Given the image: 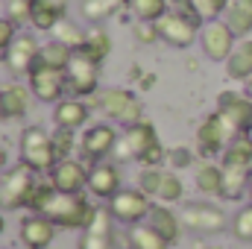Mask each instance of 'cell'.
<instances>
[{
    "label": "cell",
    "mask_w": 252,
    "mask_h": 249,
    "mask_svg": "<svg viewBox=\"0 0 252 249\" xmlns=\"http://www.w3.org/2000/svg\"><path fill=\"white\" fill-rule=\"evenodd\" d=\"M94 205L88 202L85 193H62L53 187V193L47 196V202L41 205L38 214L50 217L59 229H85L94 217Z\"/></svg>",
    "instance_id": "obj_1"
},
{
    "label": "cell",
    "mask_w": 252,
    "mask_h": 249,
    "mask_svg": "<svg viewBox=\"0 0 252 249\" xmlns=\"http://www.w3.org/2000/svg\"><path fill=\"white\" fill-rule=\"evenodd\" d=\"M21 161L27 167H32L35 173H50L59 161L56 147H53V135L41 126H27L21 132Z\"/></svg>",
    "instance_id": "obj_2"
},
{
    "label": "cell",
    "mask_w": 252,
    "mask_h": 249,
    "mask_svg": "<svg viewBox=\"0 0 252 249\" xmlns=\"http://www.w3.org/2000/svg\"><path fill=\"white\" fill-rule=\"evenodd\" d=\"M35 182H38V179H35V170L27 167L24 161L15 164V167H9V170L0 176V208H6V211L27 208Z\"/></svg>",
    "instance_id": "obj_3"
},
{
    "label": "cell",
    "mask_w": 252,
    "mask_h": 249,
    "mask_svg": "<svg viewBox=\"0 0 252 249\" xmlns=\"http://www.w3.org/2000/svg\"><path fill=\"white\" fill-rule=\"evenodd\" d=\"M97 109L109 121L124 124V126L144 121V103L132 91H126V88H106L103 94H97Z\"/></svg>",
    "instance_id": "obj_4"
},
{
    "label": "cell",
    "mask_w": 252,
    "mask_h": 249,
    "mask_svg": "<svg viewBox=\"0 0 252 249\" xmlns=\"http://www.w3.org/2000/svg\"><path fill=\"white\" fill-rule=\"evenodd\" d=\"M150 196L141 190V187H121L112 199H109V214L115 217V223H124V226H138L150 217Z\"/></svg>",
    "instance_id": "obj_5"
},
{
    "label": "cell",
    "mask_w": 252,
    "mask_h": 249,
    "mask_svg": "<svg viewBox=\"0 0 252 249\" xmlns=\"http://www.w3.org/2000/svg\"><path fill=\"white\" fill-rule=\"evenodd\" d=\"M158 141V132L150 121H141V124H132V126H124L121 132V141L115 147V158L124 164V161H138L147 156V150Z\"/></svg>",
    "instance_id": "obj_6"
},
{
    "label": "cell",
    "mask_w": 252,
    "mask_h": 249,
    "mask_svg": "<svg viewBox=\"0 0 252 249\" xmlns=\"http://www.w3.org/2000/svg\"><path fill=\"white\" fill-rule=\"evenodd\" d=\"M235 138H241V135H235L232 132V126L223 121V115L220 112H211L199 129H196V144H199V153L202 156H223V150L235 141Z\"/></svg>",
    "instance_id": "obj_7"
},
{
    "label": "cell",
    "mask_w": 252,
    "mask_h": 249,
    "mask_svg": "<svg viewBox=\"0 0 252 249\" xmlns=\"http://www.w3.org/2000/svg\"><path fill=\"white\" fill-rule=\"evenodd\" d=\"M27 76H30V91H32L35 100H41V103H59L62 100L64 88H67L64 70L50 67V64H44V62H35Z\"/></svg>",
    "instance_id": "obj_8"
},
{
    "label": "cell",
    "mask_w": 252,
    "mask_h": 249,
    "mask_svg": "<svg viewBox=\"0 0 252 249\" xmlns=\"http://www.w3.org/2000/svg\"><path fill=\"white\" fill-rule=\"evenodd\" d=\"M241 38L232 32V27L226 21H208L202 30H199V44H202V53L211 59V62H226L235 50Z\"/></svg>",
    "instance_id": "obj_9"
},
{
    "label": "cell",
    "mask_w": 252,
    "mask_h": 249,
    "mask_svg": "<svg viewBox=\"0 0 252 249\" xmlns=\"http://www.w3.org/2000/svg\"><path fill=\"white\" fill-rule=\"evenodd\" d=\"M214 112L223 115V121L232 126L235 135H247L252 129V100L244 91H220Z\"/></svg>",
    "instance_id": "obj_10"
},
{
    "label": "cell",
    "mask_w": 252,
    "mask_h": 249,
    "mask_svg": "<svg viewBox=\"0 0 252 249\" xmlns=\"http://www.w3.org/2000/svg\"><path fill=\"white\" fill-rule=\"evenodd\" d=\"M121 141V132L112 124H94L88 126L79 138V150L88 161H106L109 156H115V147Z\"/></svg>",
    "instance_id": "obj_11"
},
{
    "label": "cell",
    "mask_w": 252,
    "mask_h": 249,
    "mask_svg": "<svg viewBox=\"0 0 252 249\" xmlns=\"http://www.w3.org/2000/svg\"><path fill=\"white\" fill-rule=\"evenodd\" d=\"M179 217H182L185 229L196 232V235H217L226 229V214L214 202H188Z\"/></svg>",
    "instance_id": "obj_12"
},
{
    "label": "cell",
    "mask_w": 252,
    "mask_h": 249,
    "mask_svg": "<svg viewBox=\"0 0 252 249\" xmlns=\"http://www.w3.org/2000/svg\"><path fill=\"white\" fill-rule=\"evenodd\" d=\"M64 76H67V88L76 97H91L100 85V64L82 56L79 50H73V59L64 67Z\"/></svg>",
    "instance_id": "obj_13"
},
{
    "label": "cell",
    "mask_w": 252,
    "mask_h": 249,
    "mask_svg": "<svg viewBox=\"0 0 252 249\" xmlns=\"http://www.w3.org/2000/svg\"><path fill=\"white\" fill-rule=\"evenodd\" d=\"M199 30H202L199 24H193L190 18L179 15V12H167V15L158 21V35H161V41L170 44V47H179V50H185V47H190V44L196 41V32H199Z\"/></svg>",
    "instance_id": "obj_14"
},
{
    "label": "cell",
    "mask_w": 252,
    "mask_h": 249,
    "mask_svg": "<svg viewBox=\"0 0 252 249\" xmlns=\"http://www.w3.org/2000/svg\"><path fill=\"white\" fill-rule=\"evenodd\" d=\"M38 53H41V44L30 32H18L15 41L6 50V67H9V73L12 76H27L32 70V64L38 62Z\"/></svg>",
    "instance_id": "obj_15"
},
{
    "label": "cell",
    "mask_w": 252,
    "mask_h": 249,
    "mask_svg": "<svg viewBox=\"0 0 252 249\" xmlns=\"http://www.w3.org/2000/svg\"><path fill=\"white\" fill-rule=\"evenodd\" d=\"M56 229H59V226H56L50 217H44V214H30V217L21 220L18 238H21L24 249H47L56 241Z\"/></svg>",
    "instance_id": "obj_16"
},
{
    "label": "cell",
    "mask_w": 252,
    "mask_h": 249,
    "mask_svg": "<svg viewBox=\"0 0 252 249\" xmlns=\"http://www.w3.org/2000/svg\"><path fill=\"white\" fill-rule=\"evenodd\" d=\"M47 176L50 185L62 193H82V187H88V167L76 158H59Z\"/></svg>",
    "instance_id": "obj_17"
},
{
    "label": "cell",
    "mask_w": 252,
    "mask_h": 249,
    "mask_svg": "<svg viewBox=\"0 0 252 249\" xmlns=\"http://www.w3.org/2000/svg\"><path fill=\"white\" fill-rule=\"evenodd\" d=\"M115 217L109 214V208H97L91 223L82 229V238H79V249H112L115 247Z\"/></svg>",
    "instance_id": "obj_18"
},
{
    "label": "cell",
    "mask_w": 252,
    "mask_h": 249,
    "mask_svg": "<svg viewBox=\"0 0 252 249\" xmlns=\"http://www.w3.org/2000/svg\"><path fill=\"white\" fill-rule=\"evenodd\" d=\"M121 190V170L112 161H94L88 167V193L97 199H112Z\"/></svg>",
    "instance_id": "obj_19"
},
{
    "label": "cell",
    "mask_w": 252,
    "mask_h": 249,
    "mask_svg": "<svg viewBox=\"0 0 252 249\" xmlns=\"http://www.w3.org/2000/svg\"><path fill=\"white\" fill-rule=\"evenodd\" d=\"M147 223L170 244V247H176L179 241H182V229H185V223H182V217L179 214H173V208L170 205H164V202H156L153 208H150V217H147Z\"/></svg>",
    "instance_id": "obj_20"
},
{
    "label": "cell",
    "mask_w": 252,
    "mask_h": 249,
    "mask_svg": "<svg viewBox=\"0 0 252 249\" xmlns=\"http://www.w3.org/2000/svg\"><path fill=\"white\" fill-rule=\"evenodd\" d=\"M0 100H3V121H21V118H27V112H30L32 91H30L27 85L12 82V85L0 88Z\"/></svg>",
    "instance_id": "obj_21"
},
{
    "label": "cell",
    "mask_w": 252,
    "mask_h": 249,
    "mask_svg": "<svg viewBox=\"0 0 252 249\" xmlns=\"http://www.w3.org/2000/svg\"><path fill=\"white\" fill-rule=\"evenodd\" d=\"M250 179H252V167L223 164V190H220V199L238 202V199L250 190Z\"/></svg>",
    "instance_id": "obj_22"
},
{
    "label": "cell",
    "mask_w": 252,
    "mask_h": 249,
    "mask_svg": "<svg viewBox=\"0 0 252 249\" xmlns=\"http://www.w3.org/2000/svg\"><path fill=\"white\" fill-rule=\"evenodd\" d=\"M226 76L235 82H247L252 79V38H241L232 50V56L226 59Z\"/></svg>",
    "instance_id": "obj_23"
},
{
    "label": "cell",
    "mask_w": 252,
    "mask_h": 249,
    "mask_svg": "<svg viewBox=\"0 0 252 249\" xmlns=\"http://www.w3.org/2000/svg\"><path fill=\"white\" fill-rule=\"evenodd\" d=\"M91 109L82 100H59L53 109V124L56 126H67V129H79L88 124Z\"/></svg>",
    "instance_id": "obj_24"
},
{
    "label": "cell",
    "mask_w": 252,
    "mask_h": 249,
    "mask_svg": "<svg viewBox=\"0 0 252 249\" xmlns=\"http://www.w3.org/2000/svg\"><path fill=\"white\" fill-rule=\"evenodd\" d=\"M193 185H196L199 193H205V196H220V190H223V164H214V161L196 164Z\"/></svg>",
    "instance_id": "obj_25"
},
{
    "label": "cell",
    "mask_w": 252,
    "mask_h": 249,
    "mask_svg": "<svg viewBox=\"0 0 252 249\" xmlns=\"http://www.w3.org/2000/svg\"><path fill=\"white\" fill-rule=\"evenodd\" d=\"M223 21L232 27L238 38H247L252 32V0H229Z\"/></svg>",
    "instance_id": "obj_26"
},
{
    "label": "cell",
    "mask_w": 252,
    "mask_h": 249,
    "mask_svg": "<svg viewBox=\"0 0 252 249\" xmlns=\"http://www.w3.org/2000/svg\"><path fill=\"white\" fill-rule=\"evenodd\" d=\"M79 53L88 56L91 62L103 64L106 59H109V53H112V38H109V32L100 30V27L88 30V32H85V44L79 47Z\"/></svg>",
    "instance_id": "obj_27"
},
{
    "label": "cell",
    "mask_w": 252,
    "mask_h": 249,
    "mask_svg": "<svg viewBox=\"0 0 252 249\" xmlns=\"http://www.w3.org/2000/svg\"><path fill=\"white\" fill-rule=\"evenodd\" d=\"M64 12H67L64 6L47 3V0H35V3H32V18H30V24H32L35 30H41V32H53V27H56L62 18H67Z\"/></svg>",
    "instance_id": "obj_28"
},
{
    "label": "cell",
    "mask_w": 252,
    "mask_h": 249,
    "mask_svg": "<svg viewBox=\"0 0 252 249\" xmlns=\"http://www.w3.org/2000/svg\"><path fill=\"white\" fill-rule=\"evenodd\" d=\"M126 3H129V0H82V3H79V12H82L85 21L103 24V21H109L112 15H118Z\"/></svg>",
    "instance_id": "obj_29"
},
{
    "label": "cell",
    "mask_w": 252,
    "mask_h": 249,
    "mask_svg": "<svg viewBox=\"0 0 252 249\" xmlns=\"http://www.w3.org/2000/svg\"><path fill=\"white\" fill-rule=\"evenodd\" d=\"M129 249H170V244L150 223H138L129 226Z\"/></svg>",
    "instance_id": "obj_30"
},
{
    "label": "cell",
    "mask_w": 252,
    "mask_h": 249,
    "mask_svg": "<svg viewBox=\"0 0 252 249\" xmlns=\"http://www.w3.org/2000/svg\"><path fill=\"white\" fill-rule=\"evenodd\" d=\"M220 164H238V167H252V138L250 135H241L235 138L226 150H223V158Z\"/></svg>",
    "instance_id": "obj_31"
},
{
    "label": "cell",
    "mask_w": 252,
    "mask_h": 249,
    "mask_svg": "<svg viewBox=\"0 0 252 249\" xmlns=\"http://www.w3.org/2000/svg\"><path fill=\"white\" fill-rule=\"evenodd\" d=\"M129 9L138 21H153L158 24L170 12V0H129Z\"/></svg>",
    "instance_id": "obj_32"
},
{
    "label": "cell",
    "mask_w": 252,
    "mask_h": 249,
    "mask_svg": "<svg viewBox=\"0 0 252 249\" xmlns=\"http://www.w3.org/2000/svg\"><path fill=\"white\" fill-rule=\"evenodd\" d=\"M70 59H73V50L70 47H64L62 41H47V44H41V53H38V62L50 64V67H59V70H64L67 64H70Z\"/></svg>",
    "instance_id": "obj_33"
},
{
    "label": "cell",
    "mask_w": 252,
    "mask_h": 249,
    "mask_svg": "<svg viewBox=\"0 0 252 249\" xmlns=\"http://www.w3.org/2000/svg\"><path fill=\"white\" fill-rule=\"evenodd\" d=\"M53 38L62 41L64 47H70V50H79L85 44V30H79V24H73L70 18H62L53 27Z\"/></svg>",
    "instance_id": "obj_34"
},
{
    "label": "cell",
    "mask_w": 252,
    "mask_h": 249,
    "mask_svg": "<svg viewBox=\"0 0 252 249\" xmlns=\"http://www.w3.org/2000/svg\"><path fill=\"white\" fill-rule=\"evenodd\" d=\"M229 229H232L235 241H241V244H252V202L250 205H244V208L232 217Z\"/></svg>",
    "instance_id": "obj_35"
},
{
    "label": "cell",
    "mask_w": 252,
    "mask_h": 249,
    "mask_svg": "<svg viewBox=\"0 0 252 249\" xmlns=\"http://www.w3.org/2000/svg\"><path fill=\"white\" fill-rule=\"evenodd\" d=\"M182 193H185V185H182V179L176 176V173H164L161 176V185H158V202H164V205H173V202H179L182 199Z\"/></svg>",
    "instance_id": "obj_36"
},
{
    "label": "cell",
    "mask_w": 252,
    "mask_h": 249,
    "mask_svg": "<svg viewBox=\"0 0 252 249\" xmlns=\"http://www.w3.org/2000/svg\"><path fill=\"white\" fill-rule=\"evenodd\" d=\"M53 147H56V156L59 158H70V153L76 150V129L56 126L53 129Z\"/></svg>",
    "instance_id": "obj_37"
},
{
    "label": "cell",
    "mask_w": 252,
    "mask_h": 249,
    "mask_svg": "<svg viewBox=\"0 0 252 249\" xmlns=\"http://www.w3.org/2000/svg\"><path fill=\"white\" fill-rule=\"evenodd\" d=\"M161 176H164V170H158V167H144L141 176H138V187H141L150 199H156V196H158V185H161Z\"/></svg>",
    "instance_id": "obj_38"
},
{
    "label": "cell",
    "mask_w": 252,
    "mask_h": 249,
    "mask_svg": "<svg viewBox=\"0 0 252 249\" xmlns=\"http://www.w3.org/2000/svg\"><path fill=\"white\" fill-rule=\"evenodd\" d=\"M35 0H6V18L15 24H30Z\"/></svg>",
    "instance_id": "obj_39"
},
{
    "label": "cell",
    "mask_w": 252,
    "mask_h": 249,
    "mask_svg": "<svg viewBox=\"0 0 252 249\" xmlns=\"http://www.w3.org/2000/svg\"><path fill=\"white\" fill-rule=\"evenodd\" d=\"M193 6H196V12H199V18L208 24V21H217L220 15H226V6H229V0H190Z\"/></svg>",
    "instance_id": "obj_40"
},
{
    "label": "cell",
    "mask_w": 252,
    "mask_h": 249,
    "mask_svg": "<svg viewBox=\"0 0 252 249\" xmlns=\"http://www.w3.org/2000/svg\"><path fill=\"white\" fill-rule=\"evenodd\" d=\"M132 32H135V38H138L141 44H153V41L161 38V35H158V24H153V21H138Z\"/></svg>",
    "instance_id": "obj_41"
},
{
    "label": "cell",
    "mask_w": 252,
    "mask_h": 249,
    "mask_svg": "<svg viewBox=\"0 0 252 249\" xmlns=\"http://www.w3.org/2000/svg\"><path fill=\"white\" fill-rule=\"evenodd\" d=\"M15 27H18L15 21L0 18V53H6V50H9V44L15 41V35H18V32H15Z\"/></svg>",
    "instance_id": "obj_42"
},
{
    "label": "cell",
    "mask_w": 252,
    "mask_h": 249,
    "mask_svg": "<svg viewBox=\"0 0 252 249\" xmlns=\"http://www.w3.org/2000/svg\"><path fill=\"white\" fill-rule=\"evenodd\" d=\"M170 158H173V167H188L190 161H193V158H190V153H188V150H182V147H179V150H173V153H170Z\"/></svg>",
    "instance_id": "obj_43"
},
{
    "label": "cell",
    "mask_w": 252,
    "mask_h": 249,
    "mask_svg": "<svg viewBox=\"0 0 252 249\" xmlns=\"http://www.w3.org/2000/svg\"><path fill=\"white\" fill-rule=\"evenodd\" d=\"M6 164H9V156H6V150H3V147H0V170H3V167H6Z\"/></svg>",
    "instance_id": "obj_44"
},
{
    "label": "cell",
    "mask_w": 252,
    "mask_h": 249,
    "mask_svg": "<svg viewBox=\"0 0 252 249\" xmlns=\"http://www.w3.org/2000/svg\"><path fill=\"white\" fill-rule=\"evenodd\" d=\"M6 232V217H3V211H0V235Z\"/></svg>",
    "instance_id": "obj_45"
},
{
    "label": "cell",
    "mask_w": 252,
    "mask_h": 249,
    "mask_svg": "<svg viewBox=\"0 0 252 249\" xmlns=\"http://www.w3.org/2000/svg\"><path fill=\"white\" fill-rule=\"evenodd\" d=\"M247 97L252 100V79H247Z\"/></svg>",
    "instance_id": "obj_46"
},
{
    "label": "cell",
    "mask_w": 252,
    "mask_h": 249,
    "mask_svg": "<svg viewBox=\"0 0 252 249\" xmlns=\"http://www.w3.org/2000/svg\"><path fill=\"white\" fill-rule=\"evenodd\" d=\"M47 3H56V6H64L67 9V0H47Z\"/></svg>",
    "instance_id": "obj_47"
},
{
    "label": "cell",
    "mask_w": 252,
    "mask_h": 249,
    "mask_svg": "<svg viewBox=\"0 0 252 249\" xmlns=\"http://www.w3.org/2000/svg\"><path fill=\"white\" fill-rule=\"evenodd\" d=\"M247 196H250V202H252V179H250V190H247Z\"/></svg>",
    "instance_id": "obj_48"
},
{
    "label": "cell",
    "mask_w": 252,
    "mask_h": 249,
    "mask_svg": "<svg viewBox=\"0 0 252 249\" xmlns=\"http://www.w3.org/2000/svg\"><path fill=\"white\" fill-rule=\"evenodd\" d=\"M0 121H3V100H0Z\"/></svg>",
    "instance_id": "obj_49"
},
{
    "label": "cell",
    "mask_w": 252,
    "mask_h": 249,
    "mask_svg": "<svg viewBox=\"0 0 252 249\" xmlns=\"http://www.w3.org/2000/svg\"><path fill=\"white\" fill-rule=\"evenodd\" d=\"M202 249H220V247H202Z\"/></svg>",
    "instance_id": "obj_50"
},
{
    "label": "cell",
    "mask_w": 252,
    "mask_h": 249,
    "mask_svg": "<svg viewBox=\"0 0 252 249\" xmlns=\"http://www.w3.org/2000/svg\"><path fill=\"white\" fill-rule=\"evenodd\" d=\"M247 135H250V138H252V129H250V132H247Z\"/></svg>",
    "instance_id": "obj_51"
}]
</instances>
